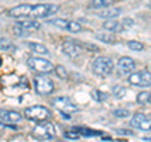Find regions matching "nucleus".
Returning <instances> with one entry per match:
<instances>
[{"label": "nucleus", "instance_id": "f257e3e1", "mask_svg": "<svg viewBox=\"0 0 151 142\" xmlns=\"http://www.w3.org/2000/svg\"><path fill=\"white\" fill-rule=\"evenodd\" d=\"M33 137L38 141H49L52 138H54L55 136V127L52 122H39L32 132Z\"/></svg>", "mask_w": 151, "mask_h": 142}, {"label": "nucleus", "instance_id": "f03ea898", "mask_svg": "<svg viewBox=\"0 0 151 142\" xmlns=\"http://www.w3.org/2000/svg\"><path fill=\"white\" fill-rule=\"evenodd\" d=\"M27 64L29 68L39 74H49L54 70V65L49 60L40 58V57H30V58H28Z\"/></svg>", "mask_w": 151, "mask_h": 142}, {"label": "nucleus", "instance_id": "7ed1b4c3", "mask_svg": "<svg viewBox=\"0 0 151 142\" xmlns=\"http://www.w3.org/2000/svg\"><path fill=\"white\" fill-rule=\"evenodd\" d=\"M93 73L100 75V77H106V75L111 74L113 69V62L108 57H98L93 60L92 64Z\"/></svg>", "mask_w": 151, "mask_h": 142}, {"label": "nucleus", "instance_id": "20e7f679", "mask_svg": "<svg viewBox=\"0 0 151 142\" xmlns=\"http://www.w3.org/2000/svg\"><path fill=\"white\" fill-rule=\"evenodd\" d=\"M59 10V5L55 4H37V5L32 6L30 15L34 19H42V18H48L53 15Z\"/></svg>", "mask_w": 151, "mask_h": 142}, {"label": "nucleus", "instance_id": "39448f33", "mask_svg": "<svg viewBox=\"0 0 151 142\" xmlns=\"http://www.w3.org/2000/svg\"><path fill=\"white\" fill-rule=\"evenodd\" d=\"M24 115L28 120H30V121L43 122V121H47L50 117V111L43 106H32V107L27 108Z\"/></svg>", "mask_w": 151, "mask_h": 142}, {"label": "nucleus", "instance_id": "423d86ee", "mask_svg": "<svg viewBox=\"0 0 151 142\" xmlns=\"http://www.w3.org/2000/svg\"><path fill=\"white\" fill-rule=\"evenodd\" d=\"M53 106L63 115H73L78 111V107L67 97H57L53 101Z\"/></svg>", "mask_w": 151, "mask_h": 142}, {"label": "nucleus", "instance_id": "0eeeda50", "mask_svg": "<svg viewBox=\"0 0 151 142\" xmlns=\"http://www.w3.org/2000/svg\"><path fill=\"white\" fill-rule=\"evenodd\" d=\"M34 88L38 94L45 96V94H50L54 91V84L52 79L45 77V75H38L34 78Z\"/></svg>", "mask_w": 151, "mask_h": 142}, {"label": "nucleus", "instance_id": "6e6552de", "mask_svg": "<svg viewBox=\"0 0 151 142\" xmlns=\"http://www.w3.org/2000/svg\"><path fill=\"white\" fill-rule=\"evenodd\" d=\"M129 82L137 87H150L151 86V73L147 70H140L136 73H131Z\"/></svg>", "mask_w": 151, "mask_h": 142}, {"label": "nucleus", "instance_id": "1a4fd4ad", "mask_svg": "<svg viewBox=\"0 0 151 142\" xmlns=\"http://www.w3.org/2000/svg\"><path fill=\"white\" fill-rule=\"evenodd\" d=\"M62 50L69 58H78L83 53V45L78 40H67L63 43Z\"/></svg>", "mask_w": 151, "mask_h": 142}, {"label": "nucleus", "instance_id": "9d476101", "mask_svg": "<svg viewBox=\"0 0 151 142\" xmlns=\"http://www.w3.org/2000/svg\"><path fill=\"white\" fill-rule=\"evenodd\" d=\"M130 125L134 127V128L137 130H142V131H149L151 130V120L149 117H146L142 113H136L134 115V117L131 118Z\"/></svg>", "mask_w": 151, "mask_h": 142}, {"label": "nucleus", "instance_id": "9b49d317", "mask_svg": "<svg viewBox=\"0 0 151 142\" xmlns=\"http://www.w3.org/2000/svg\"><path fill=\"white\" fill-rule=\"evenodd\" d=\"M135 62L130 57H122L117 63V69L121 75H130L135 69Z\"/></svg>", "mask_w": 151, "mask_h": 142}, {"label": "nucleus", "instance_id": "f8f14e48", "mask_svg": "<svg viewBox=\"0 0 151 142\" xmlns=\"http://www.w3.org/2000/svg\"><path fill=\"white\" fill-rule=\"evenodd\" d=\"M30 4H22V5H18L15 8H12L10 10L8 11V15L12 18H27L30 15V10H32Z\"/></svg>", "mask_w": 151, "mask_h": 142}, {"label": "nucleus", "instance_id": "ddd939ff", "mask_svg": "<svg viewBox=\"0 0 151 142\" xmlns=\"http://www.w3.org/2000/svg\"><path fill=\"white\" fill-rule=\"evenodd\" d=\"M0 120L8 123H17L22 120V115L15 111H4L0 110Z\"/></svg>", "mask_w": 151, "mask_h": 142}, {"label": "nucleus", "instance_id": "4468645a", "mask_svg": "<svg viewBox=\"0 0 151 142\" xmlns=\"http://www.w3.org/2000/svg\"><path fill=\"white\" fill-rule=\"evenodd\" d=\"M103 28H105L106 30H108V32H116V33L122 32L125 29L124 25H122V23L117 22V20H107V22H105L103 23Z\"/></svg>", "mask_w": 151, "mask_h": 142}, {"label": "nucleus", "instance_id": "2eb2a0df", "mask_svg": "<svg viewBox=\"0 0 151 142\" xmlns=\"http://www.w3.org/2000/svg\"><path fill=\"white\" fill-rule=\"evenodd\" d=\"M28 47H29V49L32 52H34V53L39 54V55H48L49 54V50L47 49V47L40 44V43H34V42H30V43H28Z\"/></svg>", "mask_w": 151, "mask_h": 142}, {"label": "nucleus", "instance_id": "dca6fc26", "mask_svg": "<svg viewBox=\"0 0 151 142\" xmlns=\"http://www.w3.org/2000/svg\"><path fill=\"white\" fill-rule=\"evenodd\" d=\"M18 27L23 28V29H25L28 32H32V30H37L40 28V24L35 20H22V22H18Z\"/></svg>", "mask_w": 151, "mask_h": 142}, {"label": "nucleus", "instance_id": "f3484780", "mask_svg": "<svg viewBox=\"0 0 151 142\" xmlns=\"http://www.w3.org/2000/svg\"><path fill=\"white\" fill-rule=\"evenodd\" d=\"M122 13L121 8H112V9H105L103 11L98 13V16L101 18H106V19H112V18H117Z\"/></svg>", "mask_w": 151, "mask_h": 142}, {"label": "nucleus", "instance_id": "a211bd4d", "mask_svg": "<svg viewBox=\"0 0 151 142\" xmlns=\"http://www.w3.org/2000/svg\"><path fill=\"white\" fill-rule=\"evenodd\" d=\"M96 38L100 42H103V43H107V44H113L116 43V38L113 37L110 33H106V32H101V33H97Z\"/></svg>", "mask_w": 151, "mask_h": 142}, {"label": "nucleus", "instance_id": "6ab92c4d", "mask_svg": "<svg viewBox=\"0 0 151 142\" xmlns=\"http://www.w3.org/2000/svg\"><path fill=\"white\" fill-rule=\"evenodd\" d=\"M49 24L54 25L57 28H60V29H68V25H69V20H65V19H52L49 20Z\"/></svg>", "mask_w": 151, "mask_h": 142}, {"label": "nucleus", "instance_id": "aec40b11", "mask_svg": "<svg viewBox=\"0 0 151 142\" xmlns=\"http://www.w3.org/2000/svg\"><path fill=\"white\" fill-rule=\"evenodd\" d=\"M116 0H92L91 3V6L92 8H107L112 5L113 3H115Z\"/></svg>", "mask_w": 151, "mask_h": 142}, {"label": "nucleus", "instance_id": "412c9836", "mask_svg": "<svg viewBox=\"0 0 151 142\" xmlns=\"http://www.w3.org/2000/svg\"><path fill=\"white\" fill-rule=\"evenodd\" d=\"M0 50H5V52H12L15 50V45H14L10 40L0 38Z\"/></svg>", "mask_w": 151, "mask_h": 142}, {"label": "nucleus", "instance_id": "4be33fe9", "mask_svg": "<svg viewBox=\"0 0 151 142\" xmlns=\"http://www.w3.org/2000/svg\"><path fill=\"white\" fill-rule=\"evenodd\" d=\"M91 96H92L93 99H96V102H103V101H106L107 97H108L106 93L98 91V89H94V91H92Z\"/></svg>", "mask_w": 151, "mask_h": 142}, {"label": "nucleus", "instance_id": "5701e85b", "mask_svg": "<svg viewBox=\"0 0 151 142\" xmlns=\"http://www.w3.org/2000/svg\"><path fill=\"white\" fill-rule=\"evenodd\" d=\"M137 102L140 105H146L151 102V93L150 92H141L137 96Z\"/></svg>", "mask_w": 151, "mask_h": 142}, {"label": "nucleus", "instance_id": "b1692460", "mask_svg": "<svg viewBox=\"0 0 151 142\" xmlns=\"http://www.w3.org/2000/svg\"><path fill=\"white\" fill-rule=\"evenodd\" d=\"M129 48L135 52H140L144 49V44L140 43V42H136V40H131V42H129Z\"/></svg>", "mask_w": 151, "mask_h": 142}, {"label": "nucleus", "instance_id": "393cba45", "mask_svg": "<svg viewBox=\"0 0 151 142\" xmlns=\"http://www.w3.org/2000/svg\"><path fill=\"white\" fill-rule=\"evenodd\" d=\"M112 91H113V94H115V97H117V98H122V97H125V94H126V88L121 87V86L113 87Z\"/></svg>", "mask_w": 151, "mask_h": 142}, {"label": "nucleus", "instance_id": "a878e982", "mask_svg": "<svg viewBox=\"0 0 151 142\" xmlns=\"http://www.w3.org/2000/svg\"><path fill=\"white\" fill-rule=\"evenodd\" d=\"M14 34L15 35H18V37H22V38H24V37H28L30 34V32H28V30H25V29H23V28H20V27H15L14 28Z\"/></svg>", "mask_w": 151, "mask_h": 142}, {"label": "nucleus", "instance_id": "bb28decb", "mask_svg": "<svg viewBox=\"0 0 151 142\" xmlns=\"http://www.w3.org/2000/svg\"><path fill=\"white\" fill-rule=\"evenodd\" d=\"M54 69H55V73H57V75H58L59 78L64 79L65 77H67V70H65V68L62 67V65H57Z\"/></svg>", "mask_w": 151, "mask_h": 142}, {"label": "nucleus", "instance_id": "cd10ccee", "mask_svg": "<svg viewBox=\"0 0 151 142\" xmlns=\"http://www.w3.org/2000/svg\"><path fill=\"white\" fill-rule=\"evenodd\" d=\"M113 115H115L116 117L125 118V117H129L130 116V112L127 111V110H115V111H113Z\"/></svg>", "mask_w": 151, "mask_h": 142}, {"label": "nucleus", "instance_id": "c85d7f7f", "mask_svg": "<svg viewBox=\"0 0 151 142\" xmlns=\"http://www.w3.org/2000/svg\"><path fill=\"white\" fill-rule=\"evenodd\" d=\"M79 136H81L79 132H73V131H68L64 133L65 138H69V140H77V138H79Z\"/></svg>", "mask_w": 151, "mask_h": 142}, {"label": "nucleus", "instance_id": "c756f323", "mask_svg": "<svg viewBox=\"0 0 151 142\" xmlns=\"http://www.w3.org/2000/svg\"><path fill=\"white\" fill-rule=\"evenodd\" d=\"M122 25H124V28H129V27H132L134 25V20L132 19H125V20H122Z\"/></svg>", "mask_w": 151, "mask_h": 142}, {"label": "nucleus", "instance_id": "7c9ffc66", "mask_svg": "<svg viewBox=\"0 0 151 142\" xmlns=\"http://www.w3.org/2000/svg\"><path fill=\"white\" fill-rule=\"evenodd\" d=\"M0 65H1V58H0Z\"/></svg>", "mask_w": 151, "mask_h": 142}]
</instances>
